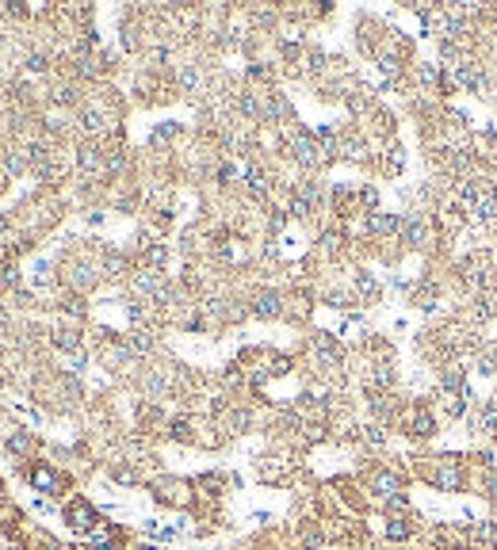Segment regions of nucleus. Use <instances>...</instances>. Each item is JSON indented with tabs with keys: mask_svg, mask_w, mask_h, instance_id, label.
<instances>
[{
	"mask_svg": "<svg viewBox=\"0 0 497 550\" xmlns=\"http://www.w3.org/2000/svg\"><path fill=\"white\" fill-rule=\"evenodd\" d=\"M66 520H69V527H77V531H92V527H96V512H92L88 501H73L66 509Z\"/></svg>",
	"mask_w": 497,
	"mask_h": 550,
	"instance_id": "1",
	"label": "nucleus"
},
{
	"mask_svg": "<svg viewBox=\"0 0 497 550\" xmlns=\"http://www.w3.org/2000/svg\"><path fill=\"white\" fill-rule=\"evenodd\" d=\"M31 482H35V489H42V493H58V489H61V478L54 474L50 466H39V470L31 474Z\"/></svg>",
	"mask_w": 497,
	"mask_h": 550,
	"instance_id": "2",
	"label": "nucleus"
},
{
	"mask_svg": "<svg viewBox=\"0 0 497 550\" xmlns=\"http://www.w3.org/2000/svg\"><path fill=\"white\" fill-rule=\"evenodd\" d=\"M295 153H298V161H302V164H318V161H322V149H318L310 138H295Z\"/></svg>",
	"mask_w": 497,
	"mask_h": 550,
	"instance_id": "3",
	"label": "nucleus"
},
{
	"mask_svg": "<svg viewBox=\"0 0 497 550\" xmlns=\"http://www.w3.org/2000/svg\"><path fill=\"white\" fill-rule=\"evenodd\" d=\"M413 435H432V417L425 409L413 417Z\"/></svg>",
	"mask_w": 497,
	"mask_h": 550,
	"instance_id": "4",
	"label": "nucleus"
},
{
	"mask_svg": "<svg viewBox=\"0 0 497 550\" xmlns=\"http://www.w3.org/2000/svg\"><path fill=\"white\" fill-rule=\"evenodd\" d=\"M275 306H280V298H275V295H260L257 298V313H264V317H272Z\"/></svg>",
	"mask_w": 497,
	"mask_h": 550,
	"instance_id": "5",
	"label": "nucleus"
},
{
	"mask_svg": "<svg viewBox=\"0 0 497 550\" xmlns=\"http://www.w3.org/2000/svg\"><path fill=\"white\" fill-rule=\"evenodd\" d=\"M409 531H413V527H409L406 520H390V527H387V535H390V539H406Z\"/></svg>",
	"mask_w": 497,
	"mask_h": 550,
	"instance_id": "6",
	"label": "nucleus"
},
{
	"mask_svg": "<svg viewBox=\"0 0 497 550\" xmlns=\"http://www.w3.org/2000/svg\"><path fill=\"white\" fill-rule=\"evenodd\" d=\"M375 489H382V493H398V478H394V474H379V478H375Z\"/></svg>",
	"mask_w": 497,
	"mask_h": 550,
	"instance_id": "7",
	"label": "nucleus"
},
{
	"mask_svg": "<svg viewBox=\"0 0 497 550\" xmlns=\"http://www.w3.org/2000/svg\"><path fill=\"white\" fill-rule=\"evenodd\" d=\"M489 489H494V497H497V478H494V482H489Z\"/></svg>",
	"mask_w": 497,
	"mask_h": 550,
	"instance_id": "8",
	"label": "nucleus"
},
{
	"mask_svg": "<svg viewBox=\"0 0 497 550\" xmlns=\"http://www.w3.org/2000/svg\"><path fill=\"white\" fill-rule=\"evenodd\" d=\"M142 550H157V547H142Z\"/></svg>",
	"mask_w": 497,
	"mask_h": 550,
	"instance_id": "9",
	"label": "nucleus"
}]
</instances>
